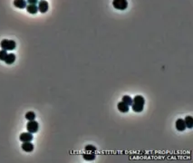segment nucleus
I'll return each mask as SVG.
<instances>
[{
    "instance_id": "nucleus-1",
    "label": "nucleus",
    "mask_w": 193,
    "mask_h": 163,
    "mask_svg": "<svg viewBox=\"0 0 193 163\" xmlns=\"http://www.w3.org/2000/svg\"><path fill=\"white\" fill-rule=\"evenodd\" d=\"M144 103H145V100L141 95H136L133 99V104L132 109L134 112H141L143 111Z\"/></svg>"
},
{
    "instance_id": "nucleus-2",
    "label": "nucleus",
    "mask_w": 193,
    "mask_h": 163,
    "mask_svg": "<svg viewBox=\"0 0 193 163\" xmlns=\"http://www.w3.org/2000/svg\"><path fill=\"white\" fill-rule=\"evenodd\" d=\"M0 46L3 49V50L6 51H13L14 49L17 46V44H15V41L13 40H7V39H4L0 43Z\"/></svg>"
},
{
    "instance_id": "nucleus-3",
    "label": "nucleus",
    "mask_w": 193,
    "mask_h": 163,
    "mask_svg": "<svg viewBox=\"0 0 193 163\" xmlns=\"http://www.w3.org/2000/svg\"><path fill=\"white\" fill-rule=\"evenodd\" d=\"M112 6L115 9L118 10H125L128 7V1L127 0H114Z\"/></svg>"
},
{
    "instance_id": "nucleus-4",
    "label": "nucleus",
    "mask_w": 193,
    "mask_h": 163,
    "mask_svg": "<svg viewBox=\"0 0 193 163\" xmlns=\"http://www.w3.org/2000/svg\"><path fill=\"white\" fill-rule=\"evenodd\" d=\"M38 128H39V125H38L37 122H36L35 120L34 121H28V123L26 125V129L28 130V132H30L32 134L36 133V132H37Z\"/></svg>"
},
{
    "instance_id": "nucleus-5",
    "label": "nucleus",
    "mask_w": 193,
    "mask_h": 163,
    "mask_svg": "<svg viewBox=\"0 0 193 163\" xmlns=\"http://www.w3.org/2000/svg\"><path fill=\"white\" fill-rule=\"evenodd\" d=\"M38 11H40L41 13H46L48 11V8H49V5H48V2L45 1V0H41V1L38 3Z\"/></svg>"
},
{
    "instance_id": "nucleus-6",
    "label": "nucleus",
    "mask_w": 193,
    "mask_h": 163,
    "mask_svg": "<svg viewBox=\"0 0 193 163\" xmlns=\"http://www.w3.org/2000/svg\"><path fill=\"white\" fill-rule=\"evenodd\" d=\"M175 127H176V130H179V132H183V130H186V124H185V122L183 119H178L176 121V123H175Z\"/></svg>"
},
{
    "instance_id": "nucleus-7",
    "label": "nucleus",
    "mask_w": 193,
    "mask_h": 163,
    "mask_svg": "<svg viewBox=\"0 0 193 163\" xmlns=\"http://www.w3.org/2000/svg\"><path fill=\"white\" fill-rule=\"evenodd\" d=\"M34 139L33 135L30 132H23L21 133L20 137H19V140L22 141V142H26V141H32Z\"/></svg>"
},
{
    "instance_id": "nucleus-8",
    "label": "nucleus",
    "mask_w": 193,
    "mask_h": 163,
    "mask_svg": "<svg viewBox=\"0 0 193 163\" xmlns=\"http://www.w3.org/2000/svg\"><path fill=\"white\" fill-rule=\"evenodd\" d=\"M22 150L25 152H32L34 151V145L31 143V141L23 142L22 144Z\"/></svg>"
},
{
    "instance_id": "nucleus-9",
    "label": "nucleus",
    "mask_w": 193,
    "mask_h": 163,
    "mask_svg": "<svg viewBox=\"0 0 193 163\" xmlns=\"http://www.w3.org/2000/svg\"><path fill=\"white\" fill-rule=\"evenodd\" d=\"M14 6L17 8L24 9L26 7V1L25 0H14Z\"/></svg>"
},
{
    "instance_id": "nucleus-10",
    "label": "nucleus",
    "mask_w": 193,
    "mask_h": 163,
    "mask_svg": "<svg viewBox=\"0 0 193 163\" xmlns=\"http://www.w3.org/2000/svg\"><path fill=\"white\" fill-rule=\"evenodd\" d=\"M117 108H118V110H119L121 112H123V113L128 112L129 110H130L129 106H128L127 104H125L123 102H120V103H118V104H117Z\"/></svg>"
},
{
    "instance_id": "nucleus-11",
    "label": "nucleus",
    "mask_w": 193,
    "mask_h": 163,
    "mask_svg": "<svg viewBox=\"0 0 193 163\" xmlns=\"http://www.w3.org/2000/svg\"><path fill=\"white\" fill-rule=\"evenodd\" d=\"M25 8L27 10V12L32 14V15H36L38 12V7H37L36 5H29L28 4Z\"/></svg>"
},
{
    "instance_id": "nucleus-12",
    "label": "nucleus",
    "mask_w": 193,
    "mask_h": 163,
    "mask_svg": "<svg viewBox=\"0 0 193 163\" xmlns=\"http://www.w3.org/2000/svg\"><path fill=\"white\" fill-rule=\"evenodd\" d=\"M15 55L14 54H12V53L7 54V55L6 57V60H5L6 63L7 64H12V63H15Z\"/></svg>"
},
{
    "instance_id": "nucleus-13",
    "label": "nucleus",
    "mask_w": 193,
    "mask_h": 163,
    "mask_svg": "<svg viewBox=\"0 0 193 163\" xmlns=\"http://www.w3.org/2000/svg\"><path fill=\"white\" fill-rule=\"evenodd\" d=\"M185 124H186V128L191 129L193 127V118L191 116H186L184 119Z\"/></svg>"
},
{
    "instance_id": "nucleus-14",
    "label": "nucleus",
    "mask_w": 193,
    "mask_h": 163,
    "mask_svg": "<svg viewBox=\"0 0 193 163\" xmlns=\"http://www.w3.org/2000/svg\"><path fill=\"white\" fill-rule=\"evenodd\" d=\"M83 158L85 159V160H88V161H91V160H94L96 156L93 152H87V153H84L83 155Z\"/></svg>"
},
{
    "instance_id": "nucleus-15",
    "label": "nucleus",
    "mask_w": 193,
    "mask_h": 163,
    "mask_svg": "<svg viewBox=\"0 0 193 163\" xmlns=\"http://www.w3.org/2000/svg\"><path fill=\"white\" fill-rule=\"evenodd\" d=\"M122 102H123L125 104H127L128 106H131L133 104V98L131 96H128V95H124L122 99Z\"/></svg>"
},
{
    "instance_id": "nucleus-16",
    "label": "nucleus",
    "mask_w": 193,
    "mask_h": 163,
    "mask_svg": "<svg viewBox=\"0 0 193 163\" xmlns=\"http://www.w3.org/2000/svg\"><path fill=\"white\" fill-rule=\"evenodd\" d=\"M25 119L27 121H34L36 119V113L34 111H28L25 113Z\"/></svg>"
},
{
    "instance_id": "nucleus-17",
    "label": "nucleus",
    "mask_w": 193,
    "mask_h": 163,
    "mask_svg": "<svg viewBox=\"0 0 193 163\" xmlns=\"http://www.w3.org/2000/svg\"><path fill=\"white\" fill-rule=\"evenodd\" d=\"M85 151L86 152H95L96 151V149L94 146H92V145H87L86 147H85Z\"/></svg>"
},
{
    "instance_id": "nucleus-18",
    "label": "nucleus",
    "mask_w": 193,
    "mask_h": 163,
    "mask_svg": "<svg viewBox=\"0 0 193 163\" xmlns=\"http://www.w3.org/2000/svg\"><path fill=\"white\" fill-rule=\"evenodd\" d=\"M7 55V51H6V50H3V49H2V50L0 51V60H1V61H5Z\"/></svg>"
},
{
    "instance_id": "nucleus-19",
    "label": "nucleus",
    "mask_w": 193,
    "mask_h": 163,
    "mask_svg": "<svg viewBox=\"0 0 193 163\" xmlns=\"http://www.w3.org/2000/svg\"><path fill=\"white\" fill-rule=\"evenodd\" d=\"M26 2L29 5H36L38 3V0H26Z\"/></svg>"
}]
</instances>
